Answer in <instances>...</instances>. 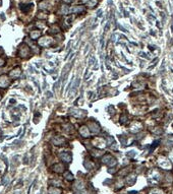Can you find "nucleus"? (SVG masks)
Here are the masks:
<instances>
[{"mask_svg": "<svg viewBox=\"0 0 173 194\" xmlns=\"http://www.w3.org/2000/svg\"><path fill=\"white\" fill-rule=\"evenodd\" d=\"M19 54L20 57H28L30 55V49L27 45H21L19 49Z\"/></svg>", "mask_w": 173, "mask_h": 194, "instance_id": "f257e3e1", "label": "nucleus"}, {"mask_svg": "<svg viewBox=\"0 0 173 194\" xmlns=\"http://www.w3.org/2000/svg\"><path fill=\"white\" fill-rule=\"evenodd\" d=\"M51 38H48V37H44L42 39H40L39 41V45L42 46V47H48L51 43Z\"/></svg>", "mask_w": 173, "mask_h": 194, "instance_id": "f03ea898", "label": "nucleus"}, {"mask_svg": "<svg viewBox=\"0 0 173 194\" xmlns=\"http://www.w3.org/2000/svg\"><path fill=\"white\" fill-rule=\"evenodd\" d=\"M59 158L62 159L63 162H66V163H70L71 159H72V157L69 153H61L59 155Z\"/></svg>", "mask_w": 173, "mask_h": 194, "instance_id": "7ed1b4c3", "label": "nucleus"}, {"mask_svg": "<svg viewBox=\"0 0 173 194\" xmlns=\"http://www.w3.org/2000/svg\"><path fill=\"white\" fill-rule=\"evenodd\" d=\"M52 143L54 145H62L65 143V139L63 137H60V136H57V137H54L52 139Z\"/></svg>", "mask_w": 173, "mask_h": 194, "instance_id": "20e7f679", "label": "nucleus"}, {"mask_svg": "<svg viewBox=\"0 0 173 194\" xmlns=\"http://www.w3.org/2000/svg\"><path fill=\"white\" fill-rule=\"evenodd\" d=\"M8 84H9L8 77L5 76V75H2V76L0 77V88H7Z\"/></svg>", "mask_w": 173, "mask_h": 194, "instance_id": "39448f33", "label": "nucleus"}, {"mask_svg": "<svg viewBox=\"0 0 173 194\" xmlns=\"http://www.w3.org/2000/svg\"><path fill=\"white\" fill-rule=\"evenodd\" d=\"M52 170L55 172V173H62L64 171V166L62 164H55L53 167H52Z\"/></svg>", "mask_w": 173, "mask_h": 194, "instance_id": "423d86ee", "label": "nucleus"}, {"mask_svg": "<svg viewBox=\"0 0 173 194\" xmlns=\"http://www.w3.org/2000/svg\"><path fill=\"white\" fill-rule=\"evenodd\" d=\"M20 69L19 68H15V69H13V70H11L10 72H9V76L11 77V78H18L19 75H20Z\"/></svg>", "mask_w": 173, "mask_h": 194, "instance_id": "0eeeda50", "label": "nucleus"}, {"mask_svg": "<svg viewBox=\"0 0 173 194\" xmlns=\"http://www.w3.org/2000/svg\"><path fill=\"white\" fill-rule=\"evenodd\" d=\"M79 132H80V134H81V136H83V137H89L91 135L90 130L86 127V126H83V127L79 129Z\"/></svg>", "mask_w": 173, "mask_h": 194, "instance_id": "6e6552de", "label": "nucleus"}, {"mask_svg": "<svg viewBox=\"0 0 173 194\" xmlns=\"http://www.w3.org/2000/svg\"><path fill=\"white\" fill-rule=\"evenodd\" d=\"M70 112H72L71 114L75 115L76 117H83L86 114V111H81V110H77V109H71Z\"/></svg>", "mask_w": 173, "mask_h": 194, "instance_id": "1a4fd4ad", "label": "nucleus"}, {"mask_svg": "<svg viewBox=\"0 0 173 194\" xmlns=\"http://www.w3.org/2000/svg\"><path fill=\"white\" fill-rule=\"evenodd\" d=\"M90 128H91V132H93V133H96V132H98L99 130H100V127H99L95 122H92L90 124Z\"/></svg>", "mask_w": 173, "mask_h": 194, "instance_id": "9d476101", "label": "nucleus"}, {"mask_svg": "<svg viewBox=\"0 0 173 194\" xmlns=\"http://www.w3.org/2000/svg\"><path fill=\"white\" fill-rule=\"evenodd\" d=\"M84 166L87 170H92L93 167H94V164L92 163V161H90V159H86L85 163H84Z\"/></svg>", "mask_w": 173, "mask_h": 194, "instance_id": "9b49d317", "label": "nucleus"}, {"mask_svg": "<svg viewBox=\"0 0 173 194\" xmlns=\"http://www.w3.org/2000/svg\"><path fill=\"white\" fill-rule=\"evenodd\" d=\"M41 36V33L39 32V31H33L31 34H30V37L32 38V39H37V38H39Z\"/></svg>", "mask_w": 173, "mask_h": 194, "instance_id": "f8f14e48", "label": "nucleus"}, {"mask_svg": "<svg viewBox=\"0 0 173 194\" xmlns=\"http://www.w3.org/2000/svg\"><path fill=\"white\" fill-rule=\"evenodd\" d=\"M49 194H61V190L56 187H51L49 189Z\"/></svg>", "mask_w": 173, "mask_h": 194, "instance_id": "ddd939ff", "label": "nucleus"}, {"mask_svg": "<svg viewBox=\"0 0 173 194\" xmlns=\"http://www.w3.org/2000/svg\"><path fill=\"white\" fill-rule=\"evenodd\" d=\"M83 10H84V8H83V7H80V6L75 7V8H72V9H71V11H72V12H76V13L83 12Z\"/></svg>", "mask_w": 173, "mask_h": 194, "instance_id": "4468645a", "label": "nucleus"}, {"mask_svg": "<svg viewBox=\"0 0 173 194\" xmlns=\"http://www.w3.org/2000/svg\"><path fill=\"white\" fill-rule=\"evenodd\" d=\"M50 184L52 185V186L56 187V186H60V185H61V182L58 181V180H51V181H50Z\"/></svg>", "mask_w": 173, "mask_h": 194, "instance_id": "2eb2a0df", "label": "nucleus"}, {"mask_svg": "<svg viewBox=\"0 0 173 194\" xmlns=\"http://www.w3.org/2000/svg\"><path fill=\"white\" fill-rule=\"evenodd\" d=\"M64 177H65V178H66L67 180H69V181H71V180L73 179V175H72L70 172H66V173L64 174Z\"/></svg>", "mask_w": 173, "mask_h": 194, "instance_id": "dca6fc26", "label": "nucleus"}, {"mask_svg": "<svg viewBox=\"0 0 173 194\" xmlns=\"http://www.w3.org/2000/svg\"><path fill=\"white\" fill-rule=\"evenodd\" d=\"M58 31H59V29L57 27H53V28H51L50 30H49V33L50 34H56V33H58Z\"/></svg>", "mask_w": 173, "mask_h": 194, "instance_id": "f3484780", "label": "nucleus"}, {"mask_svg": "<svg viewBox=\"0 0 173 194\" xmlns=\"http://www.w3.org/2000/svg\"><path fill=\"white\" fill-rule=\"evenodd\" d=\"M94 61H95V58H94V57H92V60H91V59H90V64H91V65H92Z\"/></svg>", "mask_w": 173, "mask_h": 194, "instance_id": "a211bd4d", "label": "nucleus"}, {"mask_svg": "<svg viewBox=\"0 0 173 194\" xmlns=\"http://www.w3.org/2000/svg\"><path fill=\"white\" fill-rule=\"evenodd\" d=\"M4 64V60L3 59H0V66H2Z\"/></svg>", "mask_w": 173, "mask_h": 194, "instance_id": "6ab92c4d", "label": "nucleus"}, {"mask_svg": "<svg viewBox=\"0 0 173 194\" xmlns=\"http://www.w3.org/2000/svg\"><path fill=\"white\" fill-rule=\"evenodd\" d=\"M63 1H64V2H67V3H68V2H71L72 0H63Z\"/></svg>", "mask_w": 173, "mask_h": 194, "instance_id": "aec40b11", "label": "nucleus"}, {"mask_svg": "<svg viewBox=\"0 0 173 194\" xmlns=\"http://www.w3.org/2000/svg\"><path fill=\"white\" fill-rule=\"evenodd\" d=\"M87 1H88V0H83V2H84V3H86Z\"/></svg>", "mask_w": 173, "mask_h": 194, "instance_id": "412c9836", "label": "nucleus"}, {"mask_svg": "<svg viewBox=\"0 0 173 194\" xmlns=\"http://www.w3.org/2000/svg\"><path fill=\"white\" fill-rule=\"evenodd\" d=\"M0 98H1V96H0Z\"/></svg>", "mask_w": 173, "mask_h": 194, "instance_id": "4be33fe9", "label": "nucleus"}]
</instances>
